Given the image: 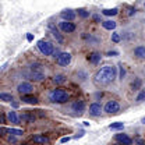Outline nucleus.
Returning <instances> with one entry per match:
<instances>
[{
	"label": "nucleus",
	"mask_w": 145,
	"mask_h": 145,
	"mask_svg": "<svg viewBox=\"0 0 145 145\" xmlns=\"http://www.w3.org/2000/svg\"><path fill=\"white\" fill-rule=\"evenodd\" d=\"M135 13V8H128V16H133Z\"/></svg>",
	"instance_id": "34"
},
{
	"label": "nucleus",
	"mask_w": 145,
	"mask_h": 145,
	"mask_svg": "<svg viewBox=\"0 0 145 145\" xmlns=\"http://www.w3.org/2000/svg\"><path fill=\"white\" fill-rule=\"evenodd\" d=\"M38 49L45 54V56H50V54H53V52H54V46L50 42H48V40H39V42H38Z\"/></svg>",
	"instance_id": "3"
},
{
	"label": "nucleus",
	"mask_w": 145,
	"mask_h": 145,
	"mask_svg": "<svg viewBox=\"0 0 145 145\" xmlns=\"http://www.w3.org/2000/svg\"><path fill=\"white\" fill-rule=\"evenodd\" d=\"M49 28L52 29V35H53L54 38L57 39V42H59V43H63V36H60V34H59V31H57V29L54 28V27L52 25V24L49 25Z\"/></svg>",
	"instance_id": "19"
},
{
	"label": "nucleus",
	"mask_w": 145,
	"mask_h": 145,
	"mask_svg": "<svg viewBox=\"0 0 145 145\" xmlns=\"http://www.w3.org/2000/svg\"><path fill=\"white\" fill-rule=\"evenodd\" d=\"M70 98V95L67 93V91L64 89H53L50 93H49V101L53 102V103H64L67 102Z\"/></svg>",
	"instance_id": "2"
},
{
	"label": "nucleus",
	"mask_w": 145,
	"mask_h": 145,
	"mask_svg": "<svg viewBox=\"0 0 145 145\" xmlns=\"http://www.w3.org/2000/svg\"><path fill=\"white\" fill-rule=\"evenodd\" d=\"M103 110H105L106 113H109V114H116V113L120 112V105H119V102H116V101H109V102H106Z\"/></svg>",
	"instance_id": "4"
},
{
	"label": "nucleus",
	"mask_w": 145,
	"mask_h": 145,
	"mask_svg": "<svg viewBox=\"0 0 145 145\" xmlns=\"http://www.w3.org/2000/svg\"><path fill=\"white\" fill-rule=\"evenodd\" d=\"M7 119H8V121L10 123H14V124H17L18 121H20V119H18V116H17V113L16 112H8V114H7Z\"/></svg>",
	"instance_id": "16"
},
{
	"label": "nucleus",
	"mask_w": 145,
	"mask_h": 145,
	"mask_svg": "<svg viewBox=\"0 0 145 145\" xmlns=\"http://www.w3.org/2000/svg\"><path fill=\"white\" fill-rule=\"evenodd\" d=\"M144 7H145V3H144Z\"/></svg>",
	"instance_id": "41"
},
{
	"label": "nucleus",
	"mask_w": 145,
	"mask_h": 145,
	"mask_svg": "<svg viewBox=\"0 0 145 145\" xmlns=\"http://www.w3.org/2000/svg\"><path fill=\"white\" fill-rule=\"evenodd\" d=\"M120 39H121V38H120V35H119L117 32H113V34H112V40H113L114 43H119Z\"/></svg>",
	"instance_id": "28"
},
{
	"label": "nucleus",
	"mask_w": 145,
	"mask_h": 145,
	"mask_svg": "<svg viewBox=\"0 0 145 145\" xmlns=\"http://www.w3.org/2000/svg\"><path fill=\"white\" fill-rule=\"evenodd\" d=\"M56 61L60 66H69L70 61H71V54L67 53V52H61V53L59 54V57L56 59Z\"/></svg>",
	"instance_id": "5"
},
{
	"label": "nucleus",
	"mask_w": 145,
	"mask_h": 145,
	"mask_svg": "<svg viewBox=\"0 0 145 145\" xmlns=\"http://www.w3.org/2000/svg\"><path fill=\"white\" fill-rule=\"evenodd\" d=\"M8 141H10V142H16L17 140H16V137H14V135H11V137L8 138Z\"/></svg>",
	"instance_id": "35"
},
{
	"label": "nucleus",
	"mask_w": 145,
	"mask_h": 145,
	"mask_svg": "<svg viewBox=\"0 0 145 145\" xmlns=\"http://www.w3.org/2000/svg\"><path fill=\"white\" fill-rule=\"evenodd\" d=\"M0 123H4V117H3L1 114H0Z\"/></svg>",
	"instance_id": "38"
},
{
	"label": "nucleus",
	"mask_w": 145,
	"mask_h": 145,
	"mask_svg": "<svg viewBox=\"0 0 145 145\" xmlns=\"http://www.w3.org/2000/svg\"><path fill=\"white\" fill-rule=\"evenodd\" d=\"M7 133L11 134V135H22V134H24L22 130H18V128H8Z\"/></svg>",
	"instance_id": "25"
},
{
	"label": "nucleus",
	"mask_w": 145,
	"mask_h": 145,
	"mask_svg": "<svg viewBox=\"0 0 145 145\" xmlns=\"http://www.w3.org/2000/svg\"><path fill=\"white\" fill-rule=\"evenodd\" d=\"M116 78V67L113 66H105L101 70L95 72L93 75V82L96 85H108L110 82H113Z\"/></svg>",
	"instance_id": "1"
},
{
	"label": "nucleus",
	"mask_w": 145,
	"mask_h": 145,
	"mask_svg": "<svg viewBox=\"0 0 145 145\" xmlns=\"http://www.w3.org/2000/svg\"><path fill=\"white\" fill-rule=\"evenodd\" d=\"M0 101H3V102H13V95L7 93V92H3V93H0Z\"/></svg>",
	"instance_id": "21"
},
{
	"label": "nucleus",
	"mask_w": 145,
	"mask_h": 145,
	"mask_svg": "<svg viewBox=\"0 0 145 145\" xmlns=\"http://www.w3.org/2000/svg\"><path fill=\"white\" fill-rule=\"evenodd\" d=\"M93 20H95V22H99V21H101L99 16H93ZM101 22H102V21H101Z\"/></svg>",
	"instance_id": "36"
},
{
	"label": "nucleus",
	"mask_w": 145,
	"mask_h": 145,
	"mask_svg": "<svg viewBox=\"0 0 145 145\" xmlns=\"http://www.w3.org/2000/svg\"><path fill=\"white\" fill-rule=\"evenodd\" d=\"M102 27H103L105 29H108V31H112V29H114V28H116V22L108 20V21H103V22H102Z\"/></svg>",
	"instance_id": "18"
},
{
	"label": "nucleus",
	"mask_w": 145,
	"mask_h": 145,
	"mask_svg": "<svg viewBox=\"0 0 145 145\" xmlns=\"http://www.w3.org/2000/svg\"><path fill=\"white\" fill-rule=\"evenodd\" d=\"M108 56H110V57H112V56H117V54H119V52H116V50H113V52H108Z\"/></svg>",
	"instance_id": "33"
},
{
	"label": "nucleus",
	"mask_w": 145,
	"mask_h": 145,
	"mask_svg": "<svg viewBox=\"0 0 145 145\" xmlns=\"http://www.w3.org/2000/svg\"><path fill=\"white\" fill-rule=\"evenodd\" d=\"M21 101L25 102V103H29V105H36L38 103V98L32 96V95H22L21 96Z\"/></svg>",
	"instance_id": "13"
},
{
	"label": "nucleus",
	"mask_w": 145,
	"mask_h": 145,
	"mask_svg": "<svg viewBox=\"0 0 145 145\" xmlns=\"http://www.w3.org/2000/svg\"><path fill=\"white\" fill-rule=\"evenodd\" d=\"M105 16H116L117 13H119V10L117 8H106V10H103L102 11Z\"/></svg>",
	"instance_id": "24"
},
{
	"label": "nucleus",
	"mask_w": 145,
	"mask_h": 145,
	"mask_svg": "<svg viewBox=\"0 0 145 145\" xmlns=\"http://www.w3.org/2000/svg\"><path fill=\"white\" fill-rule=\"evenodd\" d=\"M69 141H70V137H63V138L60 140V142H61V144H64V142H69Z\"/></svg>",
	"instance_id": "31"
},
{
	"label": "nucleus",
	"mask_w": 145,
	"mask_h": 145,
	"mask_svg": "<svg viewBox=\"0 0 145 145\" xmlns=\"http://www.w3.org/2000/svg\"><path fill=\"white\" fill-rule=\"evenodd\" d=\"M21 120H24V121H27V123H34V121H35V116L25 113V114L21 116Z\"/></svg>",
	"instance_id": "22"
},
{
	"label": "nucleus",
	"mask_w": 145,
	"mask_h": 145,
	"mask_svg": "<svg viewBox=\"0 0 145 145\" xmlns=\"http://www.w3.org/2000/svg\"><path fill=\"white\" fill-rule=\"evenodd\" d=\"M34 89V87L29 84V82H21L17 87V91L21 93V95H29Z\"/></svg>",
	"instance_id": "7"
},
{
	"label": "nucleus",
	"mask_w": 145,
	"mask_h": 145,
	"mask_svg": "<svg viewBox=\"0 0 145 145\" xmlns=\"http://www.w3.org/2000/svg\"><path fill=\"white\" fill-rule=\"evenodd\" d=\"M141 85H142V81H141V78H135V80L131 82V88H133L134 91L141 89Z\"/></svg>",
	"instance_id": "20"
},
{
	"label": "nucleus",
	"mask_w": 145,
	"mask_h": 145,
	"mask_svg": "<svg viewBox=\"0 0 145 145\" xmlns=\"http://www.w3.org/2000/svg\"><path fill=\"white\" fill-rule=\"evenodd\" d=\"M7 130L8 128H4V127H0V137H3L6 133H7Z\"/></svg>",
	"instance_id": "30"
},
{
	"label": "nucleus",
	"mask_w": 145,
	"mask_h": 145,
	"mask_svg": "<svg viewBox=\"0 0 145 145\" xmlns=\"http://www.w3.org/2000/svg\"><path fill=\"white\" fill-rule=\"evenodd\" d=\"M141 121H142V124H145V117L142 119V120H141Z\"/></svg>",
	"instance_id": "40"
},
{
	"label": "nucleus",
	"mask_w": 145,
	"mask_h": 145,
	"mask_svg": "<svg viewBox=\"0 0 145 145\" xmlns=\"http://www.w3.org/2000/svg\"><path fill=\"white\" fill-rule=\"evenodd\" d=\"M101 113H102V106L99 105V103H92L89 106V114L91 116H101Z\"/></svg>",
	"instance_id": "9"
},
{
	"label": "nucleus",
	"mask_w": 145,
	"mask_h": 145,
	"mask_svg": "<svg viewBox=\"0 0 145 145\" xmlns=\"http://www.w3.org/2000/svg\"><path fill=\"white\" fill-rule=\"evenodd\" d=\"M59 28L63 32H66V34H71V32L75 31V25L72 24L71 21H63V22H60L59 24Z\"/></svg>",
	"instance_id": "6"
},
{
	"label": "nucleus",
	"mask_w": 145,
	"mask_h": 145,
	"mask_svg": "<svg viewBox=\"0 0 145 145\" xmlns=\"http://www.w3.org/2000/svg\"><path fill=\"white\" fill-rule=\"evenodd\" d=\"M27 40H28V42H32V40H34V35H32V34H27Z\"/></svg>",
	"instance_id": "32"
},
{
	"label": "nucleus",
	"mask_w": 145,
	"mask_h": 145,
	"mask_svg": "<svg viewBox=\"0 0 145 145\" xmlns=\"http://www.w3.org/2000/svg\"><path fill=\"white\" fill-rule=\"evenodd\" d=\"M137 144L138 145H145V142L144 141H141V140H138V141H137Z\"/></svg>",
	"instance_id": "37"
},
{
	"label": "nucleus",
	"mask_w": 145,
	"mask_h": 145,
	"mask_svg": "<svg viewBox=\"0 0 145 145\" xmlns=\"http://www.w3.org/2000/svg\"><path fill=\"white\" fill-rule=\"evenodd\" d=\"M60 17L63 18L64 21H72L75 18V13L72 10H64V11L60 13Z\"/></svg>",
	"instance_id": "10"
},
{
	"label": "nucleus",
	"mask_w": 145,
	"mask_h": 145,
	"mask_svg": "<svg viewBox=\"0 0 145 145\" xmlns=\"http://www.w3.org/2000/svg\"><path fill=\"white\" fill-rule=\"evenodd\" d=\"M114 140L121 145H131L133 144V140H131L127 134H116Z\"/></svg>",
	"instance_id": "8"
},
{
	"label": "nucleus",
	"mask_w": 145,
	"mask_h": 145,
	"mask_svg": "<svg viewBox=\"0 0 145 145\" xmlns=\"http://www.w3.org/2000/svg\"><path fill=\"white\" fill-rule=\"evenodd\" d=\"M119 67H120V80H123V78H124V75H126V69H124L121 64H120Z\"/></svg>",
	"instance_id": "29"
},
{
	"label": "nucleus",
	"mask_w": 145,
	"mask_h": 145,
	"mask_svg": "<svg viewBox=\"0 0 145 145\" xmlns=\"http://www.w3.org/2000/svg\"><path fill=\"white\" fill-rule=\"evenodd\" d=\"M123 128H124V123H121V121H116L109 126V130H113V131H120Z\"/></svg>",
	"instance_id": "17"
},
{
	"label": "nucleus",
	"mask_w": 145,
	"mask_h": 145,
	"mask_svg": "<svg viewBox=\"0 0 145 145\" xmlns=\"http://www.w3.org/2000/svg\"><path fill=\"white\" fill-rule=\"evenodd\" d=\"M13 108H18V103H17V102H13Z\"/></svg>",
	"instance_id": "39"
},
{
	"label": "nucleus",
	"mask_w": 145,
	"mask_h": 145,
	"mask_svg": "<svg viewBox=\"0 0 145 145\" xmlns=\"http://www.w3.org/2000/svg\"><path fill=\"white\" fill-rule=\"evenodd\" d=\"M135 101L138 102V103H141V102H144L145 101V91H141L138 95H137V98H135Z\"/></svg>",
	"instance_id": "26"
},
{
	"label": "nucleus",
	"mask_w": 145,
	"mask_h": 145,
	"mask_svg": "<svg viewBox=\"0 0 145 145\" xmlns=\"http://www.w3.org/2000/svg\"><path fill=\"white\" fill-rule=\"evenodd\" d=\"M32 141H34L35 144H42V145L49 144V142H50V140H49L48 137H45V135H40V134L34 135V137H32Z\"/></svg>",
	"instance_id": "11"
},
{
	"label": "nucleus",
	"mask_w": 145,
	"mask_h": 145,
	"mask_svg": "<svg viewBox=\"0 0 145 145\" xmlns=\"http://www.w3.org/2000/svg\"><path fill=\"white\" fill-rule=\"evenodd\" d=\"M101 59H102V54L98 53V52H92V53L88 56V60H89V63H92V64L101 63Z\"/></svg>",
	"instance_id": "12"
},
{
	"label": "nucleus",
	"mask_w": 145,
	"mask_h": 145,
	"mask_svg": "<svg viewBox=\"0 0 145 145\" xmlns=\"http://www.w3.org/2000/svg\"><path fill=\"white\" fill-rule=\"evenodd\" d=\"M134 56L138 59H145V46H137L134 49Z\"/></svg>",
	"instance_id": "15"
},
{
	"label": "nucleus",
	"mask_w": 145,
	"mask_h": 145,
	"mask_svg": "<svg viewBox=\"0 0 145 145\" xmlns=\"http://www.w3.org/2000/svg\"><path fill=\"white\" fill-rule=\"evenodd\" d=\"M53 81L56 84H63V82H66V77L63 74H57V75H54Z\"/></svg>",
	"instance_id": "23"
},
{
	"label": "nucleus",
	"mask_w": 145,
	"mask_h": 145,
	"mask_svg": "<svg viewBox=\"0 0 145 145\" xmlns=\"http://www.w3.org/2000/svg\"><path fill=\"white\" fill-rule=\"evenodd\" d=\"M71 109L74 112H77V113H82L84 112V109H85V103L82 102V101H78V102H74L71 105Z\"/></svg>",
	"instance_id": "14"
},
{
	"label": "nucleus",
	"mask_w": 145,
	"mask_h": 145,
	"mask_svg": "<svg viewBox=\"0 0 145 145\" xmlns=\"http://www.w3.org/2000/svg\"><path fill=\"white\" fill-rule=\"evenodd\" d=\"M78 16L82 18H88L89 17V13H88L87 10H84V8H80V10H78Z\"/></svg>",
	"instance_id": "27"
}]
</instances>
